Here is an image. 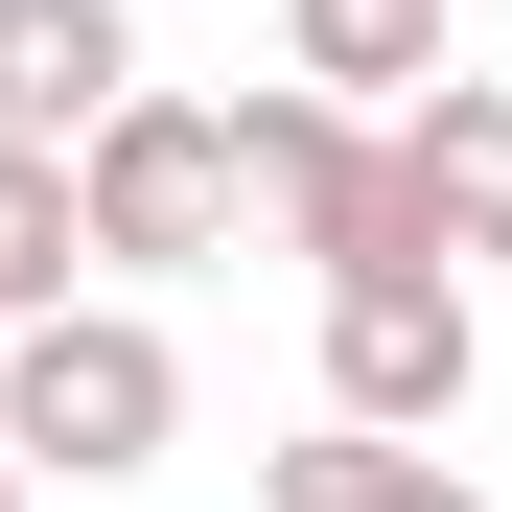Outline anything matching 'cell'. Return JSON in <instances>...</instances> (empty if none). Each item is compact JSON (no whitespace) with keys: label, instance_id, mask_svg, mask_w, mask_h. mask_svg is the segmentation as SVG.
I'll use <instances>...</instances> for the list:
<instances>
[{"label":"cell","instance_id":"3957f363","mask_svg":"<svg viewBox=\"0 0 512 512\" xmlns=\"http://www.w3.org/2000/svg\"><path fill=\"white\" fill-rule=\"evenodd\" d=\"M70 187H94L117 280H187V256H233V210H256V140H233V94H140V117L70 140Z\"/></svg>","mask_w":512,"mask_h":512},{"label":"cell","instance_id":"7a4b0ae2","mask_svg":"<svg viewBox=\"0 0 512 512\" xmlns=\"http://www.w3.org/2000/svg\"><path fill=\"white\" fill-rule=\"evenodd\" d=\"M233 140H256V210H280V256L303 280H396L419 256V163H396V117H350V94H233Z\"/></svg>","mask_w":512,"mask_h":512},{"label":"cell","instance_id":"9c48e42d","mask_svg":"<svg viewBox=\"0 0 512 512\" xmlns=\"http://www.w3.org/2000/svg\"><path fill=\"white\" fill-rule=\"evenodd\" d=\"M70 256H94V187H70L47 140H0V326H47V303H70Z\"/></svg>","mask_w":512,"mask_h":512},{"label":"cell","instance_id":"52a82bcc","mask_svg":"<svg viewBox=\"0 0 512 512\" xmlns=\"http://www.w3.org/2000/svg\"><path fill=\"white\" fill-rule=\"evenodd\" d=\"M280 70L350 94V117H419L443 94V0H280Z\"/></svg>","mask_w":512,"mask_h":512},{"label":"cell","instance_id":"5b68a950","mask_svg":"<svg viewBox=\"0 0 512 512\" xmlns=\"http://www.w3.org/2000/svg\"><path fill=\"white\" fill-rule=\"evenodd\" d=\"M163 70H140V0H0V140H94V117H140Z\"/></svg>","mask_w":512,"mask_h":512},{"label":"cell","instance_id":"277c9868","mask_svg":"<svg viewBox=\"0 0 512 512\" xmlns=\"http://www.w3.org/2000/svg\"><path fill=\"white\" fill-rule=\"evenodd\" d=\"M489 396V326L443 256H396V280H326V419H373V443H443Z\"/></svg>","mask_w":512,"mask_h":512},{"label":"cell","instance_id":"ba28073f","mask_svg":"<svg viewBox=\"0 0 512 512\" xmlns=\"http://www.w3.org/2000/svg\"><path fill=\"white\" fill-rule=\"evenodd\" d=\"M256 512H489L443 443H373V419H303L280 466H256Z\"/></svg>","mask_w":512,"mask_h":512},{"label":"cell","instance_id":"6da1fadb","mask_svg":"<svg viewBox=\"0 0 512 512\" xmlns=\"http://www.w3.org/2000/svg\"><path fill=\"white\" fill-rule=\"evenodd\" d=\"M0 443L70 466V489H140L163 443H187V350H163L140 303H47V326H0Z\"/></svg>","mask_w":512,"mask_h":512},{"label":"cell","instance_id":"8992f818","mask_svg":"<svg viewBox=\"0 0 512 512\" xmlns=\"http://www.w3.org/2000/svg\"><path fill=\"white\" fill-rule=\"evenodd\" d=\"M396 163H419V256L489 280V256H512V70H443V94L396 117Z\"/></svg>","mask_w":512,"mask_h":512},{"label":"cell","instance_id":"30bf717a","mask_svg":"<svg viewBox=\"0 0 512 512\" xmlns=\"http://www.w3.org/2000/svg\"><path fill=\"white\" fill-rule=\"evenodd\" d=\"M24 489H47V466H24V443H0V512H24Z\"/></svg>","mask_w":512,"mask_h":512}]
</instances>
